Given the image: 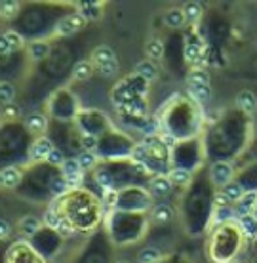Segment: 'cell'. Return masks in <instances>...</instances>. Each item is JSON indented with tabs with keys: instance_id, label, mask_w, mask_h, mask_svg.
I'll return each instance as SVG.
<instances>
[{
	"instance_id": "4fadbf2b",
	"label": "cell",
	"mask_w": 257,
	"mask_h": 263,
	"mask_svg": "<svg viewBox=\"0 0 257 263\" xmlns=\"http://www.w3.org/2000/svg\"><path fill=\"white\" fill-rule=\"evenodd\" d=\"M50 50H52V46H50V42H46V40H31L29 46H27L29 58L33 61L46 60L48 55H50Z\"/></svg>"
},
{
	"instance_id": "7bdbcfd3",
	"label": "cell",
	"mask_w": 257,
	"mask_h": 263,
	"mask_svg": "<svg viewBox=\"0 0 257 263\" xmlns=\"http://www.w3.org/2000/svg\"><path fill=\"white\" fill-rule=\"evenodd\" d=\"M13 50L12 46H10V42L6 40V36H4V33H0V58H6V55H13Z\"/></svg>"
},
{
	"instance_id": "4316f807",
	"label": "cell",
	"mask_w": 257,
	"mask_h": 263,
	"mask_svg": "<svg viewBox=\"0 0 257 263\" xmlns=\"http://www.w3.org/2000/svg\"><path fill=\"white\" fill-rule=\"evenodd\" d=\"M181 10L185 15V23H196L202 17V4L200 2H187Z\"/></svg>"
},
{
	"instance_id": "e575fe53",
	"label": "cell",
	"mask_w": 257,
	"mask_h": 263,
	"mask_svg": "<svg viewBox=\"0 0 257 263\" xmlns=\"http://www.w3.org/2000/svg\"><path fill=\"white\" fill-rule=\"evenodd\" d=\"M4 36H6V40L10 42V46H12V50H13L15 53L19 52V50H23V48H25V39H23V36H21L19 33H15L13 29L6 31V33H4Z\"/></svg>"
},
{
	"instance_id": "7c38bea8",
	"label": "cell",
	"mask_w": 257,
	"mask_h": 263,
	"mask_svg": "<svg viewBox=\"0 0 257 263\" xmlns=\"http://www.w3.org/2000/svg\"><path fill=\"white\" fill-rule=\"evenodd\" d=\"M2 181H4V189H19L21 181H23V170L17 166H4Z\"/></svg>"
},
{
	"instance_id": "8d00e7d4",
	"label": "cell",
	"mask_w": 257,
	"mask_h": 263,
	"mask_svg": "<svg viewBox=\"0 0 257 263\" xmlns=\"http://www.w3.org/2000/svg\"><path fill=\"white\" fill-rule=\"evenodd\" d=\"M46 162L50 166H53V168H61V166H63V162H65V153L61 151L60 147H53L52 153L48 155Z\"/></svg>"
},
{
	"instance_id": "9c48e42d",
	"label": "cell",
	"mask_w": 257,
	"mask_h": 263,
	"mask_svg": "<svg viewBox=\"0 0 257 263\" xmlns=\"http://www.w3.org/2000/svg\"><path fill=\"white\" fill-rule=\"evenodd\" d=\"M61 176L67 179V183L71 185V189H76L80 183H82V176H84V170L80 168L78 160L76 158H65V162L61 166Z\"/></svg>"
},
{
	"instance_id": "60d3db41",
	"label": "cell",
	"mask_w": 257,
	"mask_h": 263,
	"mask_svg": "<svg viewBox=\"0 0 257 263\" xmlns=\"http://www.w3.org/2000/svg\"><path fill=\"white\" fill-rule=\"evenodd\" d=\"M189 92L194 101H200V103H206L210 99V88H189Z\"/></svg>"
},
{
	"instance_id": "4dcf8cb0",
	"label": "cell",
	"mask_w": 257,
	"mask_h": 263,
	"mask_svg": "<svg viewBox=\"0 0 257 263\" xmlns=\"http://www.w3.org/2000/svg\"><path fill=\"white\" fill-rule=\"evenodd\" d=\"M160 259H162V254L154 246H147L137 254V263H159Z\"/></svg>"
},
{
	"instance_id": "5bb4252c",
	"label": "cell",
	"mask_w": 257,
	"mask_h": 263,
	"mask_svg": "<svg viewBox=\"0 0 257 263\" xmlns=\"http://www.w3.org/2000/svg\"><path fill=\"white\" fill-rule=\"evenodd\" d=\"M17 229L23 237L31 238L33 235H36L40 229H42V219H38L36 216H25L19 219V223H17Z\"/></svg>"
},
{
	"instance_id": "83f0119b",
	"label": "cell",
	"mask_w": 257,
	"mask_h": 263,
	"mask_svg": "<svg viewBox=\"0 0 257 263\" xmlns=\"http://www.w3.org/2000/svg\"><path fill=\"white\" fill-rule=\"evenodd\" d=\"M223 197L229 200V202H238L240 198L244 197V187L238 183V181H231L223 187Z\"/></svg>"
},
{
	"instance_id": "277c9868",
	"label": "cell",
	"mask_w": 257,
	"mask_h": 263,
	"mask_svg": "<svg viewBox=\"0 0 257 263\" xmlns=\"http://www.w3.org/2000/svg\"><path fill=\"white\" fill-rule=\"evenodd\" d=\"M29 244H31L44 259H52V257L57 254V250H60L61 237L57 231L48 229V227L42 225V229H40L36 235H33V237L29 238Z\"/></svg>"
},
{
	"instance_id": "3957f363",
	"label": "cell",
	"mask_w": 257,
	"mask_h": 263,
	"mask_svg": "<svg viewBox=\"0 0 257 263\" xmlns=\"http://www.w3.org/2000/svg\"><path fill=\"white\" fill-rule=\"evenodd\" d=\"M151 206V193L132 187L116 193V204L114 208L120 212H143Z\"/></svg>"
},
{
	"instance_id": "d590c367",
	"label": "cell",
	"mask_w": 257,
	"mask_h": 263,
	"mask_svg": "<svg viewBox=\"0 0 257 263\" xmlns=\"http://www.w3.org/2000/svg\"><path fill=\"white\" fill-rule=\"evenodd\" d=\"M2 117L6 119V122H17V117L21 115V109L17 103H8V105H2Z\"/></svg>"
},
{
	"instance_id": "cb8c5ba5",
	"label": "cell",
	"mask_w": 257,
	"mask_h": 263,
	"mask_svg": "<svg viewBox=\"0 0 257 263\" xmlns=\"http://www.w3.org/2000/svg\"><path fill=\"white\" fill-rule=\"evenodd\" d=\"M164 23L170 29H181L185 25V15L181 8H170L168 12L164 13Z\"/></svg>"
},
{
	"instance_id": "603a6c76",
	"label": "cell",
	"mask_w": 257,
	"mask_h": 263,
	"mask_svg": "<svg viewBox=\"0 0 257 263\" xmlns=\"http://www.w3.org/2000/svg\"><path fill=\"white\" fill-rule=\"evenodd\" d=\"M101 8L103 6L99 2H80L78 13L84 20H97V17H101V13H103Z\"/></svg>"
},
{
	"instance_id": "f546056e",
	"label": "cell",
	"mask_w": 257,
	"mask_h": 263,
	"mask_svg": "<svg viewBox=\"0 0 257 263\" xmlns=\"http://www.w3.org/2000/svg\"><path fill=\"white\" fill-rule=\"evenodd\" d=\"M76 160H78V164L82 170H93V168H97V153H93V151H82L76 157Z\"/></svg>"
},
{
	"instance_id": "f1b7e54d",
	"label": "cell",
	"mask_w": 257,
	"mask_h": 263,
	"mask_svg": "<svg viewBox=\"0 0 257 263\" xmlns=\"http://www.w3.org/2000/svg\"><path fill=\"white\" fill-rule=\"evenodd\" d=\"M145 53L149 55V60L151 61L160 60V58L164 55V42H162L160 39H151L149 42H147Z\"/></svg>"
},
{
	"instance_id": "d6a6232c",
	"label": "cell",
	"mask_w": 257,
	"mask_h": 263,
	"mask_svg": "<svg viewBox=\"0 0 257 263\" xmlns=\"http://www.w3.org/2000/svg\"><path fill=\"white\" fill-rule=\"evenodd\" d=\"M60 223H61L60 214H57V210H55L53 206H50V208H48V210L44 212V216H42V225H44V227H48V229L57 231Z\"/></svg>"
},
{
	"instance_id": "7402d4cb",
	"label": "cell",
	"mask_w": 257,
	"mask_h": 263,
	"mask_svg": "<svg viewBox=\"0 0 257 263\" xmlns=\"http://www.w3.org/2000/svg\"><path fill=\"white\" fill-rule=\"evenodd\" d=\"M168 179H170V183L171 185H177V187H185V185H189L191 183V179H192V176H191V170L189 168H173V170H170L168 174Z\"/></svg>"
},
{
	"instance_id": "836d02e7",
	"label": "cell",
	"mask_w": 257,
	"mask_h": 263,
	"mask_svg": "<svg viewBox=\"0 0 257 263\" xmlns=\"http://www.w3.org/2000/svg\"><path fill=\"white\" fill-rule=\"evenodd\" d=\"M240 227H242V231H244L246 237H250L255 240L257 238V219L253 216H244L240 217Z\"/></svg>"
},
{
	"instance_id": "f6af8a7d",
	"label": "cell",
	"mask_w": 257,
	"mask_h": 263,
	"mask_svg": "<svg viewBox=\"0 0 257 263\" xmlns=\"http://www.w3.org/2000/svg\"><path fill=\"white\" fill-rule=\"evenodd\" d=\"M0 189H4V181H2V170H0Z\"/></svg>"
},
{
	"instance_id": "5b68a950",
	"label": "cell",
	"mask_w": 257,
	"mask_h": 263,
	"mask_svg": "<svg viewBox=\"0 0 257 263\" xmlns=\"http://www.w3.org/2000/svg\"><path fill=\"white\" fill-rule=\"evenodd\" d=\"M4 263H46V259L34 250L29 240H17L4 252Z\"/></svg>"
},
{
	"instance_id": "d4e9b609",
	"label": "cell",
	"mask_w": 257,
	"mask_h": 263,
	"mask_svg": "<svg viewBox=\"0 0 257 263\" xmlns=\"http://www.w3.org/2000/svg\"><path fill=\"white\" fill-rule=\"evenodd\" d=\"M21 4L15 2V0H2L0 2V17L4 20H15L21 12Z\"/></svg>"
},
{
	"instance_id": "74e56055",
	"label": "cell",
	"mask_w": 257,
	"mask_h": 263,
	"mask_svg": "<svg viewBox=\"0 0 257 263\" xmlns=\"http://www.w3.org/2000/svg\"><path fill=\"white\" fill-rule=\"evenodd\" d=\"M234 217V210L231 206H225V208H215V214H213V221L215 223H223V221H229Z\"/></svg>"
},
{
	"instance_id": "ee69618b",
	"label": "cell",
	"mask_w": 257,
	"mask_h": 263,
	"mask_svg": "<svg viewBox=\"0 0 257 263\" xmlns=\"http://www.w3.org/2000/svg\"><path fill=\"white\" fill-rule=\"evenodd\" d=\"M215 208H225V206H229V200H227V198L223 197V193H218V195H215Z\"/></svg>"
},
{
	"instance_id": "d6986e66",
	"label": "cell",
	"mask_w": 257,
	"mask_h": 263,
	"mask_svg": "<svg viewBox=\"0 0 257 263\" xmlns=\"http://www.w3.org/2000/svg\"><path fill=\"white\" fill-rule=\"evenodd\" d=\"M187 84L189 88H210V72L194 67L187 77Z\"/></svg>"
},
{
	"instance_id": "ba28073f",
	"label": "cell",
	"mask_w": 257,
	"mask_h": 263,
	"mask_svg": "<svg viewBox=\"0 0 257 263\" xmlns=\"http://www.w3.org/2000/svg\"><path fill=\"white\" fill-rule=\"evenodd\" d=\"M232 176H234V170H232L231 162H225V160H218L213 162L210 168V178L211 181L218 185V187H225L227 183L232 181Z\"/></svg>"
},
{
	"instance_id": "44dd1931",
	"label": "cell",
	"mask_w": 257,
	"mask_h": 263,
	"mask_svg": "<svg viewBox=\"0 0 257 263\" xmlns=\"http://www.w3.org/2000/svg\"><path fill=\"white\" fill-rule=\"evenodd\" d=\"M183 55L185 60L189 61V63H198V61L202 60V55H204V46H202V42H198V40H189L187 44H185V50H183Z\"/></svg>"
},
{
	"instance_id": "c3c4849f",
	"label": "cell",
	"mask_w": 257,
	"mask_h": 263,
	"mask_svg": "<svg viewBox=\"0 0 257 263\" xmlns=\"http://www.w3.org/2000/svg\"><path fill=\"white\" fill-rule=\"evenodd\" d=\"M253 263H257V257H255V259H253Z\"/></svg>"
},
{
	"instance_id": "2e32d148",
	"label": "cell",
	"mask_w": 257,
	"mask_h": 263,
	"mask_svg": "<svg viewBox=\"0 0 257 263\" xmlns=\"http://www.w3.org/2000/svg\"><path fill=\"white\" fill-rule=\"evenodd\" d=\"M255 202H257V193L255 191L244 193V197H242L236 202V208H234V216H238V217L250 216L251 210L255 208Z\"/></svg>"
},
{
	"instance_id": "f35d334b",
	"label": "cell",
	"mask_w": 257,
	"mask_h": 263,
	"mask_svg": "<svg viewBox=\"0 0 257 263\" xmlns=\"http://www.w3.org/2000/svg\"><path fill=\"white\" fill-rule=\"evenodd\" d=\"M97 145H99V138H95V136H86V134H82L80 136V147L84 149V151H97Z\"/></svg>"
},
{
	"instance_id": "6da1fadb",
	"label": "cell",
	"mask_w": 257,
	"mask_h": 263,
	"mask_svg": "<svg viewBox=\"0 0 257 263\" xmlns=\"http://www.w3.org/2000/svg\"><path fill=\"white\" fill-rule=\"evenodd\" d=\"M57 210L63 221L71 225L74 231H86L95 227L101 217V210L95 198H92L82 189H71V191L57 198V202L52 204Z\"/></svg>"
},
{
	"instance_id": "ab89813d",
	"label": "cell",
	"mask_w": 257,
	"mask_h": 263,
	"mask_svg": "<svg viewBox=\"0 0 257 263\" xmlns=\"http://www.w3.org/2000/svg\"><path fill=\"white\" fill-rule=\"evenodd\" d=\"M95 71H99V74H103V77H114V74L118 72V60L109 61V63H105V65L97 67Z\"/></svg>"
},
{
	"instance_id": "9a60e30c",
	"label": "cell",
	"mask_w": 257,
	"mask_h": 263,
	"mask_svg": "<svg viewBox=\"0 0 257 263\" xmlns=\"http://www.w3.org/2000/svg\"><path fill=\"white\" fill-rule=\"evenodd\" d=\"M114 60H116V53H114V50H112L111 46H107V44H101V46H97L92 52V65L95 67V69Z\"/></svg>"
},
{
	"instance_id": "bcb514c9",
	"label": "cell",
	"mask_w": 257,
	"mask_h": 263,
	"mask_svg": "<svg viewBox=\"0 0 257 263\" xmlns=\"http://www.w3.org/2000/svg\"><path fill=\"white\" fill-rule=\"evenodd\" d=\"M116 263H130V261H116Z\"/></svg>"
},
{
	"instance_id": "ffe728a7",
	"label": "cell",
	"mask_w": 257,
	"mask_h": 263,
	"mask_svg": "<svg viewBox=\"0 0 257 263\" xmlns=\"http://www.w3.org/2000/svg\"><path fill=\"white\" fill-rule=\"evenodd\" d=\"M135 74L141 77L143 80H147V82H151V80H154L156 77H159V67H156L154 61L143 60L135 65Z\"/></svg>"
},
{
	"instance_id": "30bf717a",
	"label": "cell",
	"mask_w": 257,
	"mask_h": 263,
	"mask_svg": "<svg viewBox=\"0 0 257 263\" xmlns=\"http://www.w3.org/2000/svg\"><path fill=\"white\" fill-rule=\"evenodd\" d=\"M23 124H25L27 132H29L31 136L40 138V136H44V132H46V128H48V119L42 112H34V115H29V117H27Z\"/></svg>"
},
{
	"instance_id": "ac0fdd59",
	"label": "cell",
	"mask_w": 257,
	"mask_h": 263,
	"mask_svg": "<svg viewBox=\"0 0 257 263\" xmlns=\"http://www.w3.org/2000/svg\"><path fill=\"white\" fill-rule=\"evenodd\" d=\"M151 219L154 225L171 223V219H173V208H171L170 204H159V206H154V210H152V214H151Z\"/></svg>"
},
{
	"instance_id": "484cf974",
	"label": "cell",
	"mask_w": 257,
	"mask_h": 263,
	"mask_svg": "<svg viewBox=\"0 0 257 263\" xmlns=\"http://www.w3.org/2000/svg\"><path fill=\"white\" fill-rule=\"evenodd\" d=\"M95 71V67L92 65V61H78V63H74L73 67V79L74 80H88L90 77L93 74Z\"/></svg>"
},
{
	"instance_id": "7dc6e473",
	"label": "cell",
	"mask_w": 257,
	"mask_h": 263,
	"mask_svg": "<svg viewBox=\"0 0 257 263\" xmlns=\"http://www.w3.org/2000/svg\"><path fill=\"white\" fill-rule=\"evenodd\" d=\"M255 252H257V238H255Z\"/></svg>"
},
{
	"instance_id": "b9f144b4",
	"label": "cell",
	"mask_w": 257,
	"mask_h": 263,
	"mask_svg": "<svg viewBox=\"0 0 257 263\" xmlns=\"http://www.w3.org/2000/svg\"><path fill=\"white\" fill-rule=\"evenodd\" d=\"M12 223L8 221L6 217H0V240H6V238H10V235H12Z\"/></svg>"
},
{
	"instance_id": "e0dca14e",
	"label": "cell",
	"mask_w": 257,
	"mask_h": 263,
	"mask_svg": "<svg viewBox=\"0 0 257 263\" xmlns=\"http://www.w3.org/2000/svg\"><path fill=\"white\" fill-rule=\"evenodd\" d=\"M236 105L246 112V115H253L257 112V96L250 90H242L236 96Z\"/></svg>"
},
{
	"instance_id": "8fae6325",
	"label": "cell",
	"mask_w": 257,
	"mask_h": 263,
	"mask_svg": "<svg viewBox=\"0 0 257 263\" xmlns=\"http://www.w3.org/2000/svg\"><path fill=\"white\" fill-rule=\"evenodd\" d=\"M171 187L168 176L164 174H156L154 178L149 181V191H151V197H168L171 193Z\"/></svg>"
},
{
	"instance_id": "1f68e13d",
	"label": "cell",
	"mask_w": 257,
	"mask_h": 263,
	"mask_svg": "<svg viewBox=\"0 0 257 263\" xmlns=\"http://www.w3.org/2000/svg\"><path fill=\"white\" fill-rule=\"evenodd\" d=\"M13 99H15V86H13L12 82L2 80V82H0V105L13 103Z\"/></svg>"
},
{
	"instance_id": "7a4b0ae2",
	"label": "cell",
	"mask_w": 257,
	"mask_h": 263,
	"mask_svg": "<svg viewBox=\"0 0 257 263\" xmlns=\"http://www.w3.org/2000/svg\"><path fill=\"white\" fill-rule=\"evenodd\" d=\"M31 134L21 122H4L0 126V164L13 166L29 162Z\"/></svg>"
},
{
	"instance_id": "52a82bcc",
	"label": "cell",
	"mask_w": 257,
	"mask_h": 263,
	"mask_svg": "<svg viewBox=\"0 0 257 263\" xmlns=\"http://www.w3.org/2000/svg\"><path fill=\"white\" fill-rule=\"evenodd\" d=\"M55 147L53 141L48 136H40V138H34L33 143H31V149H29V160L38 164V162H46L48 155L52 153V149Z\"/></svg>"
},
{
	"instance_id": "8992f818",
	"label": "cell",
	"mask_w": 257,
	"mask_h": 263,
	"mask_svg": "<svg viewBox=\"0 0 257 263\" xmlns=\"http://www.w3.org/2000/svg\"><path fill=\"white\" fill-rule=\"evenodd\" d=\"M84 25H86V20L76 12V13H69V15L60 17L53 31H55V34H60V36H71V34L78 33Z\"/></svg>"
}]
</instances>
